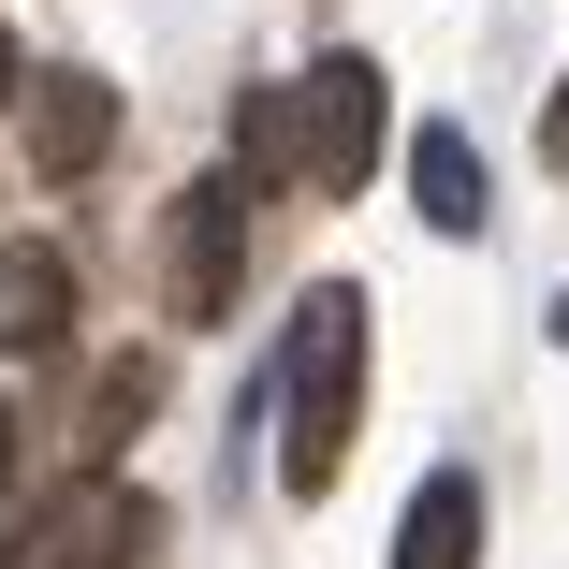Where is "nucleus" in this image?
<instances>
[{
  "instance_id": "nucleus-1",
  "label": "nucleus",
  "mask_w": 569,
  "mask_h": 569,
  "mask_svg": "<svg viewBox=\"0 0 569 569\" xmlns=\"http://www.w3.org/2000/svg\"><path fill=\"white\" fill-rule=\"evenodd\" d=\"M351 423H366V292L321 278L307 321H292V351H278V482L292 497H336Z\"/></svg>"
},
{
  "instance_id": "nucleus-2",
  "label": "nucleus",
  "mask_w": 569,
  "mask_h": 569,
  "mask_svg": "<svg viewBox=\"0 0 569 569\" xmlns=\"http://www.w3.org/2000/svg\"><path fill=\"white\" fill-rule=\"evenodd\" d=\"M249 161L278 176V190H307V204H351L366 176H380V59H307L278 102H249Z\"/></svg>"
},
{
  "instance_id": "nucleus-3",
  "label": "nucleus",
  "mask_w": 569,
  "mask_h": 569,
  "mask_svg": "<svg viewBox=\"0 0 569 569\" xmlns=\"http://www.w3.org/2000/svg\"><path fill=\"white\" fill-rule=\"evenodd\" d=\"M147 540H161V497H147V482L73 468V482L30 511V540L0 555V569H147Z\"/></svg>"
},
{
  "instance_id": "nucleus-4",
  "label": "nucleus",
  "mask_w": 569,
  "mask_h": 569,
  "mask_svg": "<svg viewBox=\"0 0 569 569\" xmlns=\"http://www.w3.org/2000/svg\"><path fill=\"white\" fill-rule=\"evenodd\" d=\"M161 263H176V307H190V321H219V307H234V263H249V176H204V190L176 204Z\"/></svg>"
},
{
  "instance_id": "nucleus-5",
  "label": "nucleus",
  "mask_w": 569,
  "mask_h": 569,
  "mask_svg": "<svg viewBox=\"0 0 569 569\" xmlns=\"http://www.w3.org/2000/svg\"><path fill=\"white\" fill-rule=\"evenodd\" d=\"M73 336V249L59 234H0V366Z\"/></svg>"
},
{
  "instance_id": "nucleus-6",
  "label": "nucleus",
  "mask_w": 569,
  "mask_h": 569,
  "mask_svg": "<svg viewBox=\"0 0 569 569\" xmlns=\"http://www.w3.org/2000/svg\"><path fill=\"white\" fill-rule=\"evenodd\" d=\"M102 147H118V88H102V73H30V161L88 176Z\"/></svg>"
},
{
  "instance_id": "nucleus-7",
  "label": "nucleus",
  "mask_w": 569,
  "mask_h": 569,
  "mask_svg": "<svg viewBox=\"0 0 569 569\" xmlns=\"http://www.w3.org/2000/svg\"><path fill=\"white\" fill-rule=\"evenodd\" d=\"M482 555V482L468 468H423L409 511H395V569H468Z\"/></svg>"
},
{
  "instance_id": "nucleus-8",
  "label": "nucleus",
  "mask_w": 569,
  "mask_h": 569,
  "mask_svg": "<svg viewBox=\"0 0 569 569\" xmlns=\"http://www.w3.org/2000/svg\"><path fill=\"white\" fill-rule=\"evenodd\" d=\"M409 190H423L438 234H482V147L452 132V118H423V132H409Z\"/></svg>"
},
{
  "instance_id": "nucleus-9",
  "label": "nucleus",
  "mask_w": 569,
  "mask_h": 569,
  "mask_svg": "<svg viewBox=\"0 0 569 569\" xmlns=\"http://www.w3.org/2000/svg\"><path fill=\"white\" fill-rule=\"evenodd\" d=\"M147 395H161V351H118V366L88 380V423H73V452H88V468H118V438L147 423Z\"/></svg>"
},
{
  "instance_id": "nucleus-10",
  "label": "nucleus",
  "mask_w": 569,
  "mask_h": 569,
  "mask_svg": "<svg viewBox=\"0 0 569 569\" xmlns=\"http://www.w3.org/2000/svg\"><path fill=\"white\" fill-rule=\"evenodd\" d=\"M16 88H30V59H16V30H0V102H16Z\"/></svg>"
},
{
  "instance_id": "nucleus-11",
  "label": "nucleus",
  "mask_w": 569,
  "mask_h": 569,
  "mask_svg": "<svg viewBox=\"0 0 569 569\" xmlns=\"http://www.w3.org/2000/svg\"><path fill=\"white\" fill-rule=\"evenodd\" d=\"M0 482H16V409H0Z\"/></svg>"
},
{
  "instance_id": "nucleus-12",
  "label": "nucleus",
  "mask_w": 569,
  "mask_h": 569,
  "mask_svg": "<svg viewBox=\"0 0 569 569\" xmlns=\"http://www.w3.org/2000/svg\"><path fill=\"white\" fill-rule=\"evenodd\" d=\"M540 132H555V147H569V88H555V118H540Z\"/></svg>"
},
{
  "instance_id": "nucleus-13",
  "label": "nucleus",
  "mask_w": 569,
  "mask_h": 569,
  "mask_svg": "<svg viewBox=\"0 0 569 569\" xmlns=\"http://www.w3.org/2000/svg\"><path fill=\"white\" fill-rule=\"evenodd\" d=\"M555 351H569V292H555Z\"/></svg>"
}]
</instances>
